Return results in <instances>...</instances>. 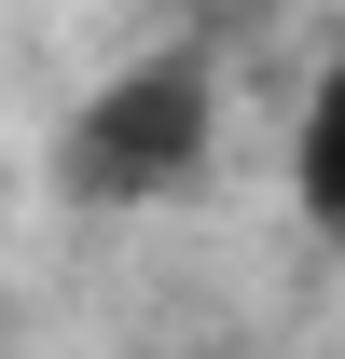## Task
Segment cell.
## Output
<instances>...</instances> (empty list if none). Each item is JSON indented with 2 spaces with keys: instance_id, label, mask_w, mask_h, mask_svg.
<instances>
[{
  "instance_id": "cell-1",
  "label": "cell",
  "mask_w": 345,
  "mask_h": 359,
  "mask_svg": "<svg viewBox=\"0 0 345 359\" xmlns=\"http://www.w3.org/2000/svg\"><path fill=\"white\" fill-rule=\"evenodd\" d=\"M221 152V83L208 55H138V69H111V83L55 125V194L69 208H166V194H194Z\"/></svg>"
},
{
  "instance_id": "cell-2",
  "label": "cell",
  "mask_w": 345,
  "mask_h": 359,
  "mask_svg": "<svg viewBox=\"0 0 345 359\" xmlns=\"http://www.w3.org/2000/svg\"><path fill=\"white\" fill-rule=\"evenodd\" d=\"M290 194H304V235L345 263V69H318V97L290 125Z\"/></svg>"
}]
</instances>
